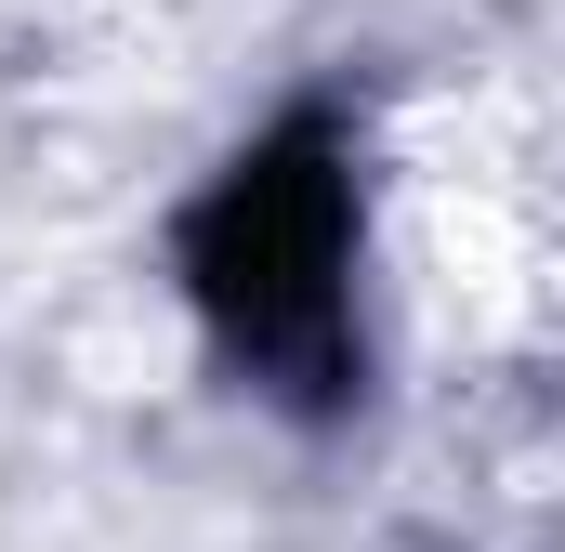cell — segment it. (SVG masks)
Instances as JSON below:
<instances>
[{
	"instance_id": "cell-1",
	"label": "cell",
	"mask_w": 565,
	"mask_h": 552,
	"mask_svg": "<svg viewBox=\"0 0 565 552\" xmlns=\"http://www.w3.org/2000/svg\"><path fill=\"white\" fill-rule=\"evenodd\" d=\"M184 289L237 369H264L289 408L355 395V158L302 106L250 145L198 224H184Z\"/></svg>"
}]
</instances>
